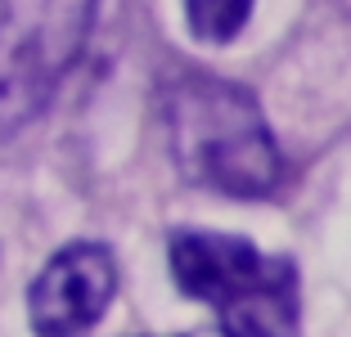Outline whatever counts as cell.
Instances as JSON below:
<instances>
[{"label":"cell","instance_id":"obj_1","mask_svg":"<svg viewBox=\"0 0 351 337\" xmlns=\"http://www.w3.org/2000/svg\"><path fill=\"white\" fill-rule=\"evenodd\" d=\"M162 117L176 171L226 198H270L284 180V153L252 90L207 72H176L162 86Z\"/></svg>","mask_w":351,"mask_h":337},{"label":"cell","instance_id":"obj_2","mask_svg":"<svg viewBox=\"0 0 351 337\" xmlns=\"http://www.w3.org/2000/svg\"><path fill=\"white\" fill-rule=\"evenodd\" d=\"M176 288L212 306L221 337H298V266L239 234L176 229L167 243Z\"/></svg>","mask_w":351,"mask_h":337},{"label":"cell","instance_id":"obj_3","mask_svg":"<svg viewBox=\"0 0 351 337\" xmlns=\"http://www.w3.org/2000/svg\"><path fill=\"white\" fill-rule=\"evenodd\" d=\"M99 18V0H0V144L54 103Z\"/></svg>","mask_w":351,"mask_h":337},{"label":"cell","instance_id":"obj_4","mask_svg":"<svg viewBox=\"0 0 351 337\" xmlns=\"http://www.w3.org/2000/svg\"><path fill=\"white\" fill-rule=\"evenodd\" d=\"M117 292L113 252L99 243H68L45 261L27 288V319L36 337H86Z\"/></svg>","mask_w":351,"mask_h":337},{"label":"cell","instance_id":"obj_5","mask_svg":"<svg viewBox=\"0 0 351 337\" xmlns=\"http://www.w3.org/2000/svg\"><path fill=\"white\" fill-rule=\"evenodd\" d=\"M252 18V0H185V23L198 41L226 45Z\"/></svg>","mask_w":351,"mask_h":337}]
</instances>
